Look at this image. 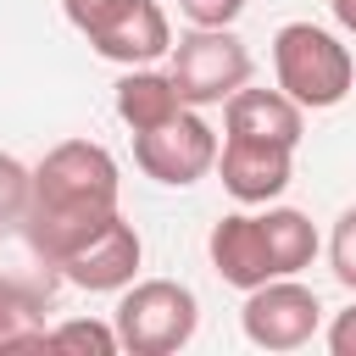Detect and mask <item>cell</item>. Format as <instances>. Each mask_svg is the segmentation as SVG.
Wrapping results in <instances>:
<instances>
[{"instance_id":"cell-15","label":"cell","mask_w":356,"mask_h":356,"mask_svg":"<svg viewBox=\"0 0 356 356\" xmlns=\"http://www.w3.org/2000/svg\"><path fill=\"white\" fill-rule=\"evenodd\" d=\"M28 200H33V172H28L17 156L0 150V228L22 222V217H28Z\"/></svg>"},{"instance_id":"cell-13","label":"cell","mask_w":356,"mask_h":356,"mask_svg":"<svg viewBox=\"0 0 356 356\" xmlns=\"http://www.w3.org/2000/svg\"><path fill=\"white\" fill-rule=\"evenodd\" d=\"M50 323H44V300L28 284L0 278V350H44Z\"/></svg>"},{"instance_id":"cell-10","label":"cell","mask_w":356,"mask_h":356,"mask_svg":"<svg viewBox=\"0 0 356 356\" xmlns=\"http://www.w3.org/2000/svg\"><path fill=\"white\" fill-rule=\"evenodd\" d=\"M139 256H145V245H139L134 222L111 217L83 250H72V256L61 261V278L78 284V289H95V295H100V289H128L134 273H139Z\"/></svg>"},{"instance_id":"cell-16","label":"cell","mask_w":356,"mask_h":356,"mask_svg":"<svg viewBox=\"0 0 356 356\" xmlns=\"http://www.w3.org/2000/svg\"><path fill=\"white\" fill-rule=\"evenodd\" d=\"M328 261H334V278L345 289H356V206L334 222V239H328Z\"/></svg>"},{"instance_id":"cell-9","label":"cell","mask_w":356,"mask_h":356,"mask_svg":"<svg viewBox=\"0 0 356 356\" xmlns=\"http://www.w3.org/2000/svg\"><path fill=\"white\" fill-rule=\"evenodd\" d=\"M217 167H222V189L245 206L256 200H273L289 189V172H295V145H278V139H250V134H228V145L217 150Z\"/></svg>"},{"instance_id":"cell-14","label":"cell","mask_w":356,"mask_h":356,"mask_svg":"<svg viewBox=\"0 0 356 356\" xmlns=\"http://www.w3.org/2000/svg\"><path fill=\"white\" fill-rule=\"evenodd\" d=\"M44 350H100V356H117L122 339H117V323L106 328V323H83V317H72V323H56V328H50Z\"/></svg>"},{"instance_id":"cell-3","label":"cell","mask_w":356,"mask_h":356,"mask_svg":"<svg viewBox=\"0 0 356 356\" xmlns=\"http://www.w3.org/2000/svg\"><path fill=\"white\" fill-rule=\"evenodd\" d=\"M273 72H278V89L295 106H312V111L339 106L356 83L350 50L317 22H284L273 33Z\"/></svg>"},{"instance_id":"cell-11","label":"cell","mask_w":356,"mask_h":356,"mask_svg":"<svg viewBox=\"0 0 356 356\" xmlns=\"http://www.w3.org/2000/svg\"><path fill=\"white\" fill-rule=\"evenodd\" d=\"M300 111L284 89H234L228 95V134H250V139H278V145H300Z\"/></svg>"},{"instance_id":"cell-18","label":"cell","mask_w":356,"mask_h":356,"mask_svg":"<svg viewBox=\"0 0 356 356\" xmlns=\"http://www.w3.org/2000/svg\"><path fill=\"white\" fill-rule=\"evenodd\" d=\"M328 350H334V356H356V306L334 317V328H328Z\"/></svg>"},{"instance_id":"cell-5","label":"cell","mask_w":356,"mask_h":356,"mask_svg":"<svg viewBox=\"0 0 356 356\" xmlns=\"http://www.w3.org/2000/svg\"><path fill=\"white\" fill-rule=\"evenodd\" d=\"M195 328H200V300L189 284L145 278L117 300V339L134 356H172L195 339Z\"/></svg>"},{"instance_id":"cell-6","label":"cell","mask_w":356,"mask_h":356,"mask_svg":"<svg viewBox=\"0 0 356 356\" xmlns=\"http://www.w3.org/2000/svg\"><path fill=\"white\" fill-rule=\"evenodd\" d=\"M172 83L184 95V106H217L228 100L234 89H245L250 78V50L239 33L228 28H189L178 44H172Z\"/></svg>"},{"instance_id":"cell-4","label":"cell","mask_w":356,"mask_h":356,"mask_svg":"<svg viewBox=\"0 0 356 356\" xmlns=\"http://www.w3.org/2000/svg\"><path fill=\"white\" fill-rule=\"evenodd\" d=\"M67 22L106 56L122 67H150L156 56L172 50V28L167 11L156 0H61Z\"/></svg>"},{"instance_id":"cell-1","label":"cell","mask_w":356,"mask_h":356,"mask_svg":"<svg viewBox=\"0 0 356 356\" xmlns=\"http://www.w3.org/2000/svg\"><path fill=\"white\" fill-rule=\"evenodd\" d=\"M122 178L106 145L95 139H61L39 167H33V200H28V245L61 267L72 250H83L117 211Z\"/></svg>"},{"instance_id":"cell-12","label":"cell","mask_w":356,"mask_h":356,"mask_svg":"<svg viewBox=\"0 0 356 356\" xmlns=\"http://www.w3.org/2000/svg\"><path fill=\"white\" fill-rule=\"evenodd\" d=\"M178 111H184V95H178V83H172V72L139 67V72H128V78L117 83V117H122L134 134H145V128H156V122H167V117H178Z\"/></svg>"},{"instance_id":"cell-17","label":"cell","mask_w":356,"mask_h":356,"mask_svg":"<svg viewBox=\"0 0 356 356\" xmlns=\"http://www.w3.org/2000/svg\"><path fill=\"white\" fill-rule=\"evenodd\" d=\"M178 6H184V17L195 28H228L245 11V0H178Z\"/></svg>"},{"instance_id":"cell-19","label":"cell","mask_w":356,"mask_h":356,"mask_svg":"<svg viewBox=\"0 0 356 356\" xmlns=\"http://www.w3.org/2000/svg\"><path fill=\"white\" fill-rule=\"evenodd\" d=\"M328 6H334V22L345 33H356V0H328Z\"/></svg>"},{"instance_id":"cell-2","label":"cell","mask_w":356,"mask_h":356,"mask_svg":"<svg viewBox=\"0 0 356 356\" xmlns=\"http://www.w3.org/2000/svg\"><path fill=\"white\" fill-rule=\"evenodd\" d=\"M312 256H317V228L295 206H278L267 217L234 211L211 228V267L234 289H256L267 278H295L300 267H312Z\"/></svg>"},{"instance_id":"cell-7","label":"cell","mask_w":356,"mask_h":356,"mask_svg":"<svg viewBox=\"0 0 356 356\" xmlns=\"http://www.w3.org/2000/svg\"><path fill=\"white\" fill-rule=\"evenodd\" d=\"M134 161L145 167V178L184 189V184L206 178V172L217 167V134H211V122H200V117L184 106L178 117L134 134Z\"/></svg>"},{"instance_id":"cell-8","label":"cell","mask_w":356,"mask_h":356,"mask_svg":"<svg viewBox=\"0 0 356 356\" xmlns=\"http://www.w3.org/2000/svg\"><path fill=\"white\" fill-rule=\"evenodd\" d=\"M239 323H245V339L261 345V350H300V345L317 334L323 306H317V295H312L306 284H295V278H267V284L250 289Z\"/></svg>"}]
</instances>
